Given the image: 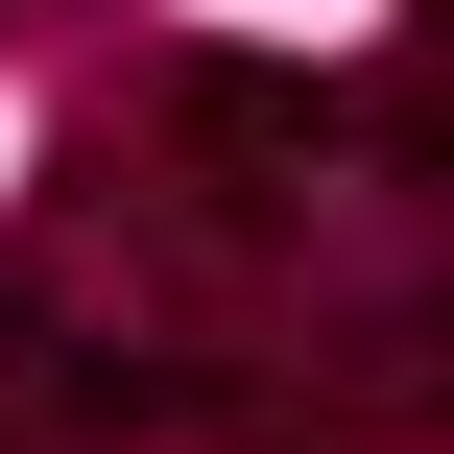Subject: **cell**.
<instances>
[{
    "label": "cell",
    "mask_w": 454,
    "mask_h": 454,
    "mask_svg": "<svg viewBox=\"0 0 454 454\" xmlns=\"http://www.w3.org/2000/svg\"><path fill=\"white\" fill-rule=\"evenodd\" d=\"M311 72H263V48H192V168H215V215H287L311 192Z\"/></svg>",
    "instance_id": "1"
}]
</instances>
